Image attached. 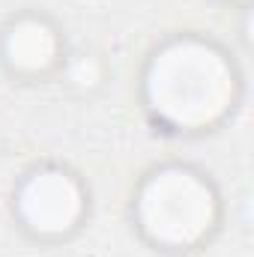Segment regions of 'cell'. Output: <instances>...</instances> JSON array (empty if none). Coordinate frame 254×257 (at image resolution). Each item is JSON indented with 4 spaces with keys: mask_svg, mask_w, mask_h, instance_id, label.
Instances as JSON below:
<instances>
[{
    "mask_svg": "<svg viewBox=\"0 0 254 257\" xmlns=\"http://www.w3.org/2000/svg\"><path fill=\"white\" fill-rule=\"evenodd\" d=\"M239 72L206 36L183 33L159 45L144 69V102L171 132H206L236 105Z\"/></svg>",
    "mask_w": 254,
    "mask_h": 257,
    "instance_id": "cell-1",
    "label": "cell"
},
{
    "mask_svg": "<svg viewBox=\"0 0 254 257\" xmlns=\"http://www.w3.org/2000/svg\"><path fill=\"white\" fill-rule=\"evenodd\" d=\"M135 224L162 251H191L218 224V194L200 171L162 165L135 194Z\"/></svg>",
    "mask_w": 254,
    "mask_h": 257,
    "instance_id": "cell-2",
    "label": "cell"
},
{
    "mask_svg": "<svg viewBox=\"0 0 254 257\" xmlns=\"http://www.w3.org/2000/svg\"><path fill=\"white\" fill-rule=\"evenodd\" d=\"M87 212V194L75 174L57 165L36 168L15 194V215L24 230L39 239L69 236Z\"/></svg>",
    "mask_w": 254,
    "mask_h": 257,
    "instance_id": "cell-3",
    "label": "cell"
},
{
    "mask_svg": "<svg viewBox=\"0 0 254 257\" xmlns=\"http://www.w3.org/2000/svg\"><path fill=\"white\" fill-rule=\"evenodd\" d=\"M0 60L18 78H42L63 60V42L57 27L42 15H18L0 39Z\"/></svg>",
    "mask_w": 254,
    "mask_h": 257,
    "instance_id": "cell-4",
    "label": "cell"
}]
</instances>
